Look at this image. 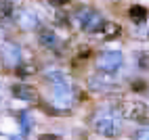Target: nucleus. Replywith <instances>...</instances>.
I'll return each instance as SVG.
<instances>
[{
	"instance_id": "8",
	"label": "nucleus",
	"mask_w": 149,
	"mask_h": 140,
	"mask_svg": "<svg viewBox=\"0 0 149 140\" xmlns=\"http://www.w3.org/2000/svg\"><path fill=\"white\" fill-rule=\"evenodd\" d=\"M17 23L21 25V27H25V29H32V27L38 25V19H36L34 13H29V11H19V15H17Z\"/></svg>"
},
{
	"instance_id": "1",
	"label": "nucleus",
	"mask_w": 149,
	"mask_h": 140,
	"mask_svg": "<svg viewBox=\"0 0 149 140\" xmlns=\"http://www.w3.org/2000/svg\"><path fill=\"white\" fill-rule=\"evenodd\" d=\"M74 17H76L78 25H80L84 32H88V34H99V29H101V25H103L101 13H97L95 8H88V6L78 8Z\"/></svg>"
},
{
	"instance_id": "6",
	"label": "nucleus",
	"mask_w": 149,
	"mask_h": 140,
	"mask_svg": "<svg viewBox=\"0 0 149 140\" xmlns=\"http://www.w3.org/2000/svg\"><path fill=\"white\" fill-rule=\"evenodd\" d=\"M13 94L19 98V101H25V103H36L38 101V92H36L32 86H27V84L13 86Z\"/></svg>"
},
{
	"instance_id": "11",
	"label": "nucleus",
	"mask_w": 149,
	"mask_h": 140,
	"mask_svg": "<svg viewBox=\"0 0 149 140\" xmlns=\"http://www.w3.org/2000/svg\"><path fill=\"white\" fill-rule=\"evenodd\" d=\"M29 128H32V117L27 113H21V130H23V134L29 132Z\"/></svg>"
},
{
	"instance_id": "5",
	"label": "nucleus",
	"mask_w": 149,
	"mask_h": 140,
	"mask_svg": "<svg viewBox=\"0 0 149 140\" xmlns=\"http://www.w3.org/2000/svg\"><path fill=\"white\" fill-rule=\"evenodd\" d=\"M0 57H2L4 65L15 67V65H19V61H21V50H19V46H15V44H2Z\"/></svg>"
},
{
	"instance_id": "4",
	"label": "nucleus",
	"mask_w": 149,
	"mask_h": 140,
	"mask_svg": "<svg viewBox=\"0 0 149 140\" xmlns=\"http://www.w3.org/2000/svg\"><path fill=\"white\" fill-rule=\"evenodd\" d=\"M122 61H124V57L120 50H105L97 57V69L103 73H116L122 67Z\"/></svg>"
},
{
	"instance_id": "14",
	"label": "nucleus",
	"mask_w": 149,
	"mask_h": 140,
	"mask_svg": "<svg viewBox=\"0 0 149 140\" xmlns=\"http://www.w3.org/2000/svg\"><path fill=\"white\" fill-rule=\"evenodd\" d=\"M48 4H53V6H63V4H67L69 0H46Z\"/></svg>"
},
{
	"instance_id": "16",
	"label": "nucleus",
	"mask_w": 149,
	"mask_h": 140,
	"mask_svg": "<svg viewBox=\"0 0 149 140\" xmlns=\"http://www.w3.org/2000/svg\"><path fill=\"white\" fill-rule=\"evenodd\" d=\"M40 140H59V138L53 136V134H44V136H40Z\"/></svg>"
},
{
	"instance_id": "15",
	"label": "nucleus",
	"mask_w": 149,
	"mask_h": 140,
	"mask_svg": "<svg viewBox=\"0 0 149 140\" xmlns=\"http://www.w3.org/2000/svg\"><path fill=\"white\" fill-rule=\"evenodd\" d=\"M141 67H145V69H149V54H145V57L141 59Z\"/></svg>"
},
{
	"instance_id": "17",
	"label": "nucleus",
	"mask_w": 149,
	"mask_h": 140,
	"mask_svg": "<svg viewBox=\"0 0 149 140\" xmlns=\"http://www.w3.org/2000/svg\"><path fill=\"white\" fill-rule=\"evenodd\" d=\"M143 84H145V82H134V86H132V88H134V90H145V86H143Z\"/></svg>"
},
{
	"instance_id": "2",
	"label": "nucleus",
	"mask_w": 149,
	"mask_h": 140,
	"mask_svg": "<svg viewBox=\"0 0 149 140\" xmlns=\"http://www.w3.org/2000/svg\"><path fill=\"white\" fill-rule=\"evenodd\" d=\"M120 115L136 123H149V105L141 101H124L120 105Z\"/></svg>"
},
{
	"instance_id": "9",
	"label": "nucleus",
	"mask_w": 149,
	"mask_h": 140,
	"mask_svg": "<svg viewBox=\"0 0 149 140\" xmlns=\"http://www.w3.org/2000/svg\"><path fill=\"white\" fill-rule=\"evenodd\" d=\"M128 17H130L132 21L139 25V23H143V21H147V19H149V13H147L145 6L134 4V6H130V11H128Z\"/></svg>"
},
{
	"instance_id": "3",
	"label": "nucleus",
	"mask_w": 149,
	"mask_h": 140,
	"mask_svg": "<svg viewBox=\"0 0 149 140\" xmlns=\"http://www.w3.org/2000/svg\"><path fill=\"white\" fill-rule=\"evenodd\" d=\"M95 130L99 134H103L107 138H116L122 132V123L120 117H116L113 113H99L95 117Z\"/></svg>"
},
{
	"instance_id": "13",
	"label": "nucleus",
	"mask_w": 149,
	"mask_h": 140,
	"mask_svg": "<svg viewBox=\"0 0 149 140\" xmlns=\"http://www.w3.org/2000/svg\"><path fill=\"white\" fill-rule=\"evenodd\" d=\"M136 140H149V130H141V132H136Z\"/></svg>"
},
{
	"instance_id": "7",
	"label": "nucleus",
	"mask_w": 149,
	"mask_h": 140,
	"mask_svg": "<svg viewBox=\"0 0 149 140\" xmlns=\"http://www.w3.org/2000/svg\"><path fill=\"white\" fill-rule=\"evenodd\" d=\"M99 34H103L105 40H113V38H118V36L122 34V25L120 23H113V21H103Z\"/></svg>"
},
{
	"instance_id": "10",
	"label": "nucleus",
	"mask_w": 149,
	"mask_h": 140,
	"mask_svg": "<svg viewBox=\"0 0 149 140\" xmlns=\"http://www.w3.org/2000/svg\"><path fill=\"white\" fill-rule=\"evenodd\" d=\"M38 38H40V42H42L44 46H55V44H57V36H55L53 32H48V29H42V32L38 34Z\"/></svg>"
},
{
	"instance_id": "12",
	"label": "nucleus",
	"mask_w": 149,
	"mask_h": 140,
	"mask_svg": "<svg viewBox=\"0 0 149 140\" xmlns=\"http://www.w3.org/2000/svg\"><path fill=\"white\" fill-rule=\"evenodd\" d=\"M136 34L141 36V38H147V36H149V23H147V21L139 23V29H136Z\"/></svg>"
}]
</instances>
